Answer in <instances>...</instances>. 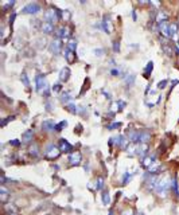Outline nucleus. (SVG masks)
I'll return each instance as SVG.
<instances>
[{
  "label": "nucleus",
  "mask_w": 179,
  "mask_h": 215,
  "mask_svg": "<svg viewBox=\"0 0 179 215\" xmlns=\"http://www.w3.org/2000/svg\"><path fill=\"white\" fill-rule=\"evenodd\" d=\"M59 11L54 10V8H50V10H47L45 14H43V19L45 22H49V23H54V22L59 20Z\"/></svg>",
  "instance_id": "obj_4"
},
{
  "label": "nucleus",
  "mask_w": 179,
  "mask_h": 215,
  "mask_svg": "<svg viewBox=\"0 0 179 215\" xmlns=\"http://www.w3.org/2000/svg\"><path fill=\"white\" fill-rule=\"evenodd\" d=\"M124 81H125V83H127L128 86H132L135 83V76H133V74H128V76L125 77Z\"/></svg>",
  "instance_id": "obj_30"
},
{
  "label": "nucleus",
  "mask_w": 179,
  "mask_h": 215,
  "mask_svg": "<svg viewBox=\"0 0 179 215\" xmlns=\"http://www.w3.org/2000/svg\"><path fill=\"white\" fill-rule=\"evenodd\" d=\"M178 27H179V23H178Z\"/></svg>",
  "instance_id": "obj_53"
},
{
  "label": "nucleus",
  "mask_w": 179,
  "mask_h": 215,
  "mask_svg": "<svg viewBox=\"0 0 179 215\" xmlns=\"http://www.w3.org/2000/svg\"><path fill=\"white\" fill-rule=\"evenodd\" d=\"M9 143H11L12 145H15V147H18V145L20 144V141H19V140H12V141H9Z\"/></svg>",
  "instance_id": "obj_47"
},
{
  "label": "nucleus",
  "mask_w": 179,
  "mask_h": 215,
  "mask_svg": "<svg viewBox=\"0 0 179 215\" xmlns=\"http://www.w3.org/2000/svg\"><path fill=\"white\" fill-rule=\"evenodd\" d=\"M125 106V102L124 101H116L113 102L112 105V113H116V112H121Z\"/></svg>",
  "instance_id": "obj_19"
},
{
  "label": "nucleus",
  "mask_w": 179,
  "mask_h": 215,
  "mask_svg": "<svg viewBox=\"0 0 179 215\" xmlns=\"http://www.w3.org/2000/svg\"><path fill=\"white\" fill-rule=\"evenodd\" d=\"M70 16H71V15H70V12H69V11H62V18H64L65 20H69V19H70Z\"/></svg>",
  "instance_id": "obj_42"
},
{
  "label": "nucleus",
  "mask_w": 179,
  "mask_h": 215,
  "mask_svg": "<svg viewBox=\"0 0 179 215\" xmlns=\"http://www.w3.org/2000/svg\"><path fill=\"white\" fill-rule=\"evenodd\" d=\"M122 215H131V213H128V211H125V213L122 214Z\"/></svg>",
  "instance_id": "obj_51"
},
{
  "label": "nucleus",
  "mask_w": 179,
  "mask_h": 215,
  "mask_svg": "<svg viewBox=\"0 0 179 215\" xmlns=\"http://www.w3.org/2000/svg\"><path fill=\"white\" fill-rule=\"evenodd\" d=\"M40 30H42V32L45 34H53L54 32V23H49V22H43L42 26H40Z\"/></svg>",
  "instance_id": "obj_14"
},
{
  "label": "nucleus",
  "mask_w": 179,
  "mask_h": 215,
  "mask_svg": "<svg viewBox=\"0 0 179 215\" xmlns=\"http://www.w3.org/2000/svg\"><path fill=\"white\" fill-rule=\"evenodd\" d=\"M66 126H67V121L64 120V121H61L59 124H57V125H55V130H57V132H61V130L64 129V128H66Z\"/></svg>",
  "instance_id": "obj_32"
},
{
  "label": "nucleus",
  "mask_w": 179,
  "mask_h": 215,
  "mask_svg": "<svg viewBox=\"0 0 179 215\" xmlns=\"http://www.w3.org/2000/svg\"><path fill=\"white\" fill-rule=\"evenodd\" d=\"M171 188V179L168 176L163 177V179H158V183H156V192L159 195H166V192Z\"/></svg>",
  "instance_id": "obj_2"
},
{
  "label": "nucleus",
  "mask_w": 179,
  "mask_h": 215,
  "mask_svg": "<svg viewBox=\"0 0 179 215\" xmlns=\"http://www.w3.org/2000/svg\"><path fill=\"white\" fill-rule=\"evenodd\" d=\"M55 125L57 124L53 120H46L42 123V129L46 132H53V130H55Z\"/></svg>",
  "instance_id": "obj_13"
},
{
  "label": "nucleus",
  "mask_w": 179,
  "mask_h": 215,
  "mask_svg": "<svg viewBox=\"0 0 179 215\" xmlns=\"http://www.w3.org/2000/svg\"><path fill=\"white\" fill-rule=\"evenodd\" d=\"M177 32H178V24L170 23V36H171V38H175Z\"/></svg>",
  "instance_id": "obj_24"
},
{
  "label": "nucleus",
  "mask_w": 179,
  "mask_h": 215,
  "mask_svg": "<svg viewBox=\"0 0 179 215\" xmlns=\"http://www.w3.org/2000/svg\"><path fill=\"white\" fill-rule=\"evenodd\" d=\"M115 140H116V144H117L119 147H121L122 149H127V145H128V143H129L128 137H125L124 135H120V136L116 137Z\"/></svg>",
  "instance_id": "obj_11"
},
{
  "label": "nucleus",
  "mask_w": 179,
  "mask_h": 215,
  "mask_svg": "<svg viewBox=\"0 0 179 215\" xmlns=\"http://www.w3.org/2000/svg\"><path fill=\"white\" fill-rule=\"evenodd\" d=\"M129 179H131V175H129V172H127V173L124 175V177H122V184H127Z\"/></svg>",
  "instance_id": "obj_44"
},
{
  "label": "nucleus",
  "mask_w": 179,
  "mask_h": 215,
  "mask_svg": "<svg viewBox=\"0 0 179 215\" xmlns=\"http://www.w3.org/2000/svg\"><path fill=\"white\" fill-rule=\"evenodd\" d=\"M69 161H70V166H80L81 164V153L80 152H73V153H70Z\"/></svg>",
  "instance_id": "obj_9"
},
{
  "label": "nucleus",
  "mask_w": 179,
  "mask_h": 215,
  "mask_svg": "<svg viewBox=\"0 0 179 215\" xmlns=\"http://www.w3.org/2000/svg\"><path fill=\"white\" fill-rule=\"evenodd\" d=\"M163 51H164L166 52V54H167L168 55V57H171V55H172V52H174V51H172V49L171 47H168V46H166V45H163Z\"/></svg>",
  "instance_id": "obj_38"
},
{
  "label": "nucleus",
  "mask_w": 179,
  "mask_h": 215,
  "mask_svg": "<svg viewBox=\"0 0 179 215\" xmlns=\"http://www.w3.org/2000/svg\"><path fill=\"white\" fill-rule=\"evenodd\" d=\"M109 215H113V211H111V213H109Z\"/></svg>",
  "instance_id": "obj_52"
},
{
  "label": "nucleus",
  "mask_w": 179,
  "mask_h": 215,
  "mask_svg": "<svg viewBox=\"0 0 179 215\" xmlns=\"http://www.w3.org/2000/svg\"><path fill=\"white\" fill-rule=\"evenodd\" d=\"M65 58L67 59L69 63H73V62L75 61V54L73 51H70V50H66V51H65Z\"/></svg>",
  "instance_id": "obj_22"
},
{
  "label": "nucleus",
  "mask_w": 179,
  "mask_h": 215,
  "mask_svg": "<svg viewBox=\"0 0 179 215\" xmlns=\"http://www.w3.org/2000/svg\"><path fill=\"white\" fill-rule=\"evenodd\" d=\"M5 211H7V213L8 214H15V213H16V207H15V206L14 204H5Z\"/></svg>",
  "instance_id": "obj_34"
},
{
  "label": "nucleus",
  "mask_w": 179,
  "mask_h": 215,
  "mask_svg": "<svg viewBox=\"0 0 179 215\" xmlns=\"http://www.w3.org/2000/svg\"><path fill=\"white\" fill-rule=\"evenodd\" d=\"M62 89V86L59 85V83H57V85H54V92H59V90Z\"/></svg>",
  "instance_id": "obj_48"
},
{
  "label": "nucleus",
  "mask_w": 179,
  "mask_h": 215,
  "mask_svg": "<svg viewBox=\"0 0 179 215\" xmlns=\"http://www.w3.org/2000/svg\"><path fill=\"white\" fill-rule=\"evenodd\" d=\"M69 78H70V69L64 67L61 70V73H59V81L61 82H66V81H69Z\"/></svg>",
  "instance_id": "obj_15"
},
{
  "label": "nucleus",
  "mask_w": 179,
  "mask_h": 215,
  "mask_svg": "<svg viewBox=\"0 0 179 215\" xmlns=\"http://www.w3.org/2000/svg\"><path fill=\"white\" fill-rule=\"evenodd\" d=\"M67 50H70V51L75 52V50H77V40L75 39H70L67 42Z\"/></svg>",
  "instance_id": "obj_27"
},
{
  "label": "nucleus",
  "mask_w": 179,
  "mask_h": 215,
  "mask_svg": "<svg viewBox=\"0 0 179 215\" xmlns=\"http://www.w3.org/2000/svg\"><path fill=\"white\" fill-rule=\"evenodd\" d=\"M155 163V156H146V157H143V167H146V168H150L152 164Z\"/></svg>",
  "instance_id": "obj_21"
},
{
  "label": "nucleus",
  "mask_w": 179,
  "mask_h": 215,
  "mask_svg": "<svg viewBox=\"0 0 179 215\" xmlns=\"http://www.w3.org/2000/svg\"><path fill=\"white\" fill-rule=\"evenodd\" d=\"M104 187V179L102 177H98V179L96 180V191H100Z\"/></svg>",
  "instance_id": "obj_35"
},
{
  "label": "nucleus",
  "mask_w": 179,
  "mask_h": 215,
  "mask_svg": "<svg viewBox=\"0 0 179 215\" xmlns=\"http://www.w3.org/2000/svg\"><path fill=\"white\" fill-rule=\"evenodd\" d=\"M148 153V144H137L136 148V155L141 157H146Z\"/></svg>",
  "instance_id": "obj_12"
},
{
  "label": "nucleus",
  "mask_w": 179,
  "mask_h": 215,
  "mask_svg": "<svg viewBox=\"0 0 179 215\" xmlns=\"http://www.w3.org/2000/svg\"><path fill=\"white\" fill-rule=\"evenodd\" d=\"M132 18H133V20H136V12H132Z\"/></svg>",
  "instance_id": "obj_50"
},
{
  "label": "nucleus",
  "mask_w": 179,
  "mask_h": 215,
  "mask_svg": "<svg viewBox=\"0 0 179 215\" xmlns=\"http://www.w3.org/2000/svg\"><path fill=\"white\" fill-rule=\"evenodd\" d=\"M159 168H160V166H159V163H153L152 166H151L150 168H148V171H150V173H158V171H159Z\"/></svg>",
  "instance_id": "obj_31"
},
{
  "label": "nucleus",
  "mask_w": 179,
  "mask_h": 215,
  "mask_svg": "<svg viewBox=\"0 0 179 215\" xmlns=\"http://www.w3.org/2000/svg\"><path fill=\"white\" fill-rule=\"evenodd\" d=\"M33 136H34V130L33 129H28L26 132L22 135V143H30L31 140H33Z\"/></svg>",
  "instance_id": "obj_18"
},
{
  "label": "nucleus",
  "mask_w": 179,
  "mask_h": 215,
  "mask_svg": "<svg viewBox=\"0 0 179 215\" xmlns=\"http://www.w3.org/2000/svg\"><path fill=\"white\" fill-rule=\"evenodd\" d=\"M158 26H159L160 32H162V35L164 36V38H171V36H170V23H168L167 20H166V22H162V23H159Z\"/></svg>",
  "instance_id": "obj_8"
},
{
  "label": "nucleus",
  "mask_w": 179,
  "mask_h": 215,
  "mask_svg": "<svg viewBox=\"0 0 179 215\" xmlns=\"http://www.w3.org/2000/svg\"><path fill=\"white\" fill-rule=\"evenodd\" d=\"M120 126V123H113L111 125H108V129H115V128H119Z\"/></svg>",
  "instance_id": "obj_45"
},
{
  "label": "nucleus",
  "mask_w": 179,
  "mask_h": 215,
  "mask_svg": "<svg viewBox=\"0 0 179 215\" xmlns=\"http://www.w3.org/2000/svg\"><path fill=\"white\" fill-rule=\"evenodd\" d=\"M61 101L65 102V104H69V101H70V94H69V93H64L61 97Z\"/></svg>",
  "instance_id": "obj_37"
},
{
  "label": "nucleus",
  "mask_w": 179,
  "mask_h": 215,
  "mask_svg": "<svg viewBox=\"0 0 179 215\" xmlns=\"http://www.w3.org/2000/svg\"><path fill=\"white\" fill-rule=\"evenodd\" d=\"M66 109H67L71 114H77L78 113V106H77V105H74V104H71V102L66 104Z\"/></svg>",
  "instance_id": "obj_23"
},
{
  "label": "nucleus",
  "mask_w": 179,
  "mask_h": 215,
  "mask_svg": "<svg viewBox=\"0 0 179 215\" xmlns=\"http://www.w3.org/2000/svg\"><path fill=\"white\" fill-rule=\"evenodd\" d=\"M167 82H168L167 79H163V81H160V82L158 83V89H164V88H166V85H167Z\"/></svg>",
  "instance_id": "obj_41"
},
{
  "label": "nucleus",
  "mask_w": 179,
  "mask_h": 215,
  "mask_svg": "<svg viewBox=\"0 0 179 215\" xmlns=\"http://www.w3.org/2000/svg\"><path fill=\"white\" fill-rule=\"evenodd\" d=\"M0 195H2V202L5 203V200H7V198H8V190L5 188L4 186H2V188H0Z\"/></svg>",
  "instance_id": "obj_26"
},
{
  "label": "nucleus",
  "mask_w": 179,
  "mask_h": 215,
  "mask_svg": "<svg viewBox=\"0 0 179 215\" xmlns=\"http://www.w3.org/2000/svg\"><path fill=\"white\" fill-rule=\"evenodd\" d=\"M150 139H151V133L148 130H143L139 135V144H147Z\"/></svg>",
  "instance_id": "obj_16"
},
{
  "label": "nucleus",
  "mask_w": 179,
  "mask_h": 215,
  "mask_svg": "<svg viewBox=\"0 0 179 215\" xmlns=\"http://www.w3.org/2000/svg\"><path fill=\"white\" fill-rule=\"evenodd\" d=\"M102 203L105 206H108L111 203V196H109V192H104L102 194Z\"/></svg>",
  "instance_id": "obj_33"
},
{
  "label": "nucleus",
  "mask_w": 179,
  "mask_h": 215,
  "mask_svg": "<svg viewBox=\"0 0 179 215\" xmlns=\"http://www.w3.org/2000/svg\"><path fill=\"white\" fill-rule=\"evenodd\" d=\"M55 35L58 39H66L69 38V35H70V30L67 29V27H59L58 30H55Z\"/></svg>",
  "instance_id": "obj_7"
},
{
  "label": "nucleus",
  "mask_w": 179,
  "mask_h": 215,
  "mask_svg": "<svg viewBox=\"0 0 179 215\" xmlns=\"http://www.w3.org/2000/svg\"><path fill=\"white\" fill-rule=\"evenodd\" d=\"M35 83H36V92L39 93V94H43L47 97V96H49V83H47L45 76H42V74L36 76Z\"/></svg>",
  "instance_id": "obj_1"
},
{
  "label": "nucleus",
  "mask_w": 179,
  "mask_h": 215,
  "mask_svg": "<svg viewBox=\"0 0 179 215\" xmlns=\"http://www.w3.org/2000/svg\"><path fill=\"white\" fill-rule=\"evenodd\" d=\"M156 183H158V177L156 176H151L148 180H146V186L148 190H155Z\"/></svg>",
  "instance_id": "obj_20"
},
{
  "label": "nucleus",
  "mask_w": 179,
  "mask_h": 215,
  "mask_svg": "<svg viewBox=\"0 0 179 215\" xmlns=\"http://www.w3.org/2000/svg\"><path fill=\"white\" fill-rule=\"evenodd\" d=\"M20 81L23 82V85H24V86H27V88L30 86V81H28L27 76H26V73H23V74L20 76Z\"/></svg>",
  "instance_id": "obj_36"
},
{
  "label": "nucleus",
  "mask_w": 179,
  "mask_h": 215,
  "mask_svg": "<svg viewBox=\"0 0 179 215\" xmlns=\"http://www.w3.org/2000/svg\"><path fill=\"white\" fill-rule=\"evenodd\" d=\"M102 29L104 31H105L106 34H111L112 32V23H111V19H109L108 16H105L104 18V20H102Z\"/></svg>",
  "instance_id": "obj_17"
},
{
  "label": "nucleus",
  "mask_w": 179,
  "mask_h": 215,
  "mask_svg": "<svg viewBox=\"0 0 179 215\" xmlns=\"http://www.w3.org/2000/svg\"><path fill=\"white\" fill-rule=\"evenodd\" d=\"M30 155H33L34 157H36L38 155H39V147H38L36 144H33L30 147Z\"/></svg>",
  "instance_id": "obj_29"
},
{
  "label": "nucleus",
  "mask_w": 179,
  "mask_h": 215,
  "mask_svg": "<svg viewBox=\"0 0 179 215\" xmlns=\"http://www.w3.org/2000/svg\"><path fill=\"white\" fill-rule=\"evenodd\" d=\"M167 20V14H166V12H159L158 14V16H156V23H162V22H166Z\"/></svg>",
  "instance_id": "obj_28"
},
{
  "label": "nucleus",
  "mask_w": 179,
  "mask_h": 215,
  "mask_svg": "<svg viewBox=\"0 0 179 215\" xmlns=\"http://www.w3.org/2000/svg\"><path fill=\"white\" fill-rule=\"evenodd\" d=\"M113 51H115V52L120 51V42H117V40H116V42H113Z\"/></svg>",
  "instance_id": "obj_40"
},
{
  "label": "nucleus",
  "mask_w": 179,
  "mask_h": 215,
  "mask_svg": "<svg viewBox=\"0 0 179 215\" xmlns=\"http://www.w3.org/2000/svg\"><path fill=\"white\" fill-rule=\"evenodd\" d=\"M59 153H61V151H59V148H57L54 144H50L49 147L46 148L45 151V155L47 159H50V160H54V159H57L59 156Z\"/></svg>",
  "instance_id": "obj_5"
},
{
  "label": "nucleus",
  "mask_w": 179,
  "mask_h": 215,
  "mask_svg": "<svg viewBox=\"0 0 179 215\" xmlns=\"http://www.w3.org/2000/svg\"><path fill=\"white\" fill-rule=\"evenodd\" d=\"M112 74H113V76H117V74H120V71H119V70H112Z\"/></svg>",
  "instance_id": "obj_49"
},
{
  "label": "nucleus",
  "mask_w": 179,
  "mask_h": 215,
  "mask_svg": "<svg viewBox=\"0 0 179 215\" xmlns=\"http://www.w3.org/2000/svg\"><path fill=\"white\" fill-rule=\"evenodd\" d=\"M15 4V2H8V3H4V5H3V8H4V11H7L8 8H11L12 5Z\"/></svg>",
  "instance_id": "obj_43"
},
{
  "label": "nucleus",
  "mask_w": 179,
  "mask_h": 215,
  "mask_svg": "<svg viewBox=\"0 0 179 215\" xmlns=\"http://www.w3.org/2000/svg\"><path fill=\"white\" fill-rule=\"evenodd\" d=\"M61 49H62V43H61V39H54L49 46V50L51 54L54 55H58L61 52Z\"/></svg>",
  "instance_id": "obj_6"
},
{
  "label": "nucleus",
  "mask_w": 179,
  "mask_h": 215,
  "mask_svg": "<svg viewBox=\"0 0 179 215\" xmlns=\"http://www.w3.org/2000/svg\"><path fill=\"white\" fill-rule=\"evenodd\" d=\"M73 149V145L65 139H61L59 140V151L61 152H70Z\"/></svg>",
  "instance_id": "obj_10"
},
{
  "label": "nucleus",
  "mask_w": 179,
  "mask_h": 215,
  "mask_svg": "<svg viewBox=\"0 0 179 215\" xmlns=\"http://www.w3.org/2000/svg\"><path fill=\"white\" fill-rule=\"evenodd\" d=\"M93 52H94V54H96V55H98V57H101V55H102V52H104V51H102V49H98V50H97V49H96V50H94V51H93Z\"/></svg>",
  "instance_id": "obj_46"
},
{
  "label": "nucleus",
  "mask_w": 179,
  "mask_h": 215,
  "mask_svg": "<svg viewBox=\"0 0 179 215\" xmlns=\"http://www.w3.org/2000/svg\"><path fill=\"white\" fill-rule=\"evenodd\" d=\"M152 69H153V63L152 62H148L146 66V70H144V77L146 78H148V77L151 76V73H152Z\"/></svg>",
  "instance_id": "obj_25"
},
{
  "label": "nucleus",
  "mask_w": 179,
  "mask_h": 215,
  "mask_svg": "<svg viewBox=\"0 0 179 215\" xmlns=\"http://www.w3.org/2000/svg\"><path fill=\"white\" fill-rule=\"evenodd\" d=\"M12 120H15V116H9V117H7L5 120H3V121H2V126H5V125H7V123H9V121H12Z\"/></svg>",
  "instance_id": "obj_39"
},
{
  "label": "nucleus",
  "mask_w": 179,
  "mask_h": 215,
  "mask_svg": "<svg viewBox=\"0 0 179 215\" xmlns=\"http://www.w3.org/2000/svg\"><path fill=\"white\" fill-rule=\"evenodd\" d=\"M39 11H40V5L38 4L36 2L28 3L27 5H24V7L22 8V14H24V15H35Z\"/></svg>",
  "instance_id": "obj_3"
}]
</instances>
